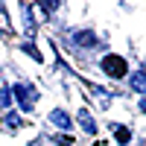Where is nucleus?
<instances>
[{"mask_svg":"<svg viewBox=\"0 0 146 146\" xmlns=\"http://www.w3.org/2000/svg\"><path fill=\"white\" fill-rule=\"evenodd\" d=\"M9 100H12V91H0V108H6Z\"/></svg>","mask_w":146,"mask_h":146,"instance_id":"obj_10","label":"nucleus"},{"mask_svg":"<svg viewBox=\"0 0 146 146\" xmlns=\"http://www.w3.org/2000/svg\"><path fill=\"white\" fill-rule=\"evenodd\" d=\"M56 143H58V146H70V143H73V137H70V135H58V137H56Z\"/></svg>","mask_w":146,"mask_h":146,"instance_id":"obj_11","label":"nucleus"},{"mask_svg":"<svg viewBox=\"0 0 146 146\" xmlns=\"http://www.w3.org/2000/svg\"><path fill=\"white\" fill-rule=\"evenodd\" d=\"M79 123H82V129L88 131V135H94V131H96V123H94V117H91L88 108H82V111H79Z\"/></svg>","mask_w":146,"mask_h":146,"instance_id":"obj_5","label":"nucleus"},{"mask_svg":"<svg viewBox=\"0 0 146 146\" xmlns=\"http://www.w3.org/2000/svg\"><path fill=\"white\" fill-rule=\"evenodd\" d=\"M50 120H53L58 129H70V117H67V111H62V108H56V111L50 114Z\"/></svg>","mask_w":146,"mask_h":146,"instance_id":"obj_6","label":"nucleus"},{"mask_svg":"<svg viewBox=\"0 0 146 146\" xmlns=\"http://www.w3.org/2000/svg\"><path fill=\"white\" fill-rule=\"evenodd\" d=\"M140 111H143V114H146V100H143V102H140Z\"/></svg>","mask_w":146,"mask_h":146,"instance_id":"obj_12","label":"nucleus"},{"mask_svg":"<svg viewBox=\"0 0 146 146\" xmlns=\"http://www.w3.org/2000/svg\"><path fill=\"white\" fill-rule=\"evenodd\" d=\"M114 135H117V143H123V146L131 140V131H129L126 126H114Z\"/></svg>","mask_w":146,"mask_h":146,"instance_id":"obj_7","label":"nucleus"},{"mask_svg":"<svg viewBox=\"0 0 146 146\" xmlns=\"http://www.w3.org/2000/svg\"><path fill=\"white\" fill-rule=\"evenodd\" d=\"M73 41H76L79 47H88V50H91V47H96V38H94V32H88V29H79L76 35H73Z\"/></svg>","mask_w":146,"mask_h":146,"instance_id":"obj_3","label":"nucleus"},{"mask_svg":"<svg viewBox=\"0 0 146 146\" xmlns=\"http://www.w3.org/2000/svg\"><path fill=\"white\" fill-rule=\"evenodd\" d=\"M131 91L146 94V67L143 70H135V76H131Z\"/></svg>","mask_w":146,"mask_h":146,"instance_id":"obj_4","label":"nucleus"},{"mask_svg":"<svg viewBox=\"0 0 146 146\" xmlns=\"http://www.w3.org/2000/svg\"><path fill=\"white\" fill-rule=\"evenodd\" d=\"M6 126H9V129H15V126H23V120H21L18 114H6Z\"/></svg>","mask_w":146,"mask_h":146,"instance_id":"obj_9","label":"nucleus"},{"mask_svg":"<svg viewBox=\"0 0 146 146\" xmlns=\"http://www.w3.org/2000/svg\"><path fill=\"white\" fill-rule=\"evenodd\" d=\"M126 70H129V64H126L123 56H105V58H102V73H105V76H111V79H123Z\"/></svg>","mask_w":146,"mask_h":146,"instance_id":"obj_2","label":"nucleus"},{"mask_svg":"<svg viewBox=\"0 0 146 146\" xmlns=\"http://www.w3.org/2000/svg\"><path fill=\"white\" fill-rule=\"evenodd\" d=\"M21 50H23V53H27V56H32V58H35V62H41V53H38V50H35V44H29V41H27V44H21Z\"/></svg>","mask_w":146,"mask_h":146,"instance_id":"obj_8","label":"nucleus"},{"mask_svg":"<svg viewBox=\"0 0 146 146\" xmlns=\"http://www.w3.org/2000/svg\"><path fill=\"white\" fill-rule=\"evenodd\" d=\"M12 96L18 100V105L23 108V111H32L35 102H38V91H35L29 82H18L15 88H12Z\"/></svg>","mask_w":146,"mask_h":146,"instance_id":"obj_1","label":"nucleus"}]
</instances>
